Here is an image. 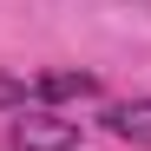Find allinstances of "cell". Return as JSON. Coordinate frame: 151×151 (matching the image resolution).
<instances>
[{
    "label": "cell",
    "instance_id": "1",
    "mask_svg": "<svg viewBox=\"0 0 151 151\" xmlns=\"http://www.w3.org/2000/svg\"><path fill=\"white\" fill-rule=\"evenodd\" d=\"M13 151H79V118H59V112L13 118Z\"/></svg>",
    "mask_w": 151,
    "mask_h": 151
},
{
    "label": "cell",
    "instance_id": "2",
    "mask_svg": "<svg viewBox=\"0 0 151 151\" xmlns=\"http://www.w3.org/2000/svg\"><path fill=\"white\" fill-rule=\"evenodd\" d=\"M105 132L118 138V145H138V151H151V99H118V105H105Z\"/></svg>",
    "mask_w": 151,
    "mask_h": 151
},
{
    "label": "cell",
    "instance_id": "3",
    "mask_svg": "<svg viewBox=\"0 0 151 151\" xmlns=\"http://www.w3.org/2000/svg\"><path fill=\"white\" fill-rule=\"evenodd\" d=\"M99 79L92 72H40L33 79V99H92Z\"/></svg>",
    "mask_w": 151,
    "mask_h": 151
},
{
    "label": "cell",
    "instance_id": "4",
    "mask_svg": "<svg viewBox=\"0 0 151 151\" xmlns=\"http://www.w3.org/2000/svg\"><path fill=\"white\" fill-rule=\"evenodd\" d=\"M27 99H33V86H27V79L0 72V112H27Z\"/></svg>",
    "mask_w": 151,
    "mask_h": 151
}]
</instances>
